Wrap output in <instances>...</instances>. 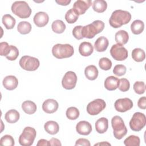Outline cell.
I'll use <instances>...</instances> for the list:
<instances>
[{
    "mask_svg": "<svg viewBox=\"0 0 146 146\" xmlns=\"http://www.w3.org/2000/svg\"><path fill=\"white\" fill-rule=\"evenodd\" d=\"M131 19V14L129 11L116 10L112 12L109 19V23L111 27L117 29L127 24Z\"/></svg>",
    "mask_w": 146,
    "mask_h": 146,
    "instance_id": "obj_1",
    "label": "cell"
},
{
    "mask_svg": "<svg viewBox=\"0 0 146 146\" xmlns=\"http://www.w3.org/2000/svg\"><path fill=\"white\" fill-rule=\"evenodd\" d=\"M104 28V23L100 20H96L91 24L83 26L82 35L83 38L91 39L101 33Z\"/></svg>",
    "mask_w": 146,
    "mask_h": 146,
    "instance_id": "obj_2",
    "label": "cell"
},
{
    "mask_svg": "<svg viewBox=\"0 0 146 146\" xmlns=\"http://www.w3.org/2000/svg\"><path fill=\"white\" fill-rule=\"evenodd\" d=\"M74 53V47L70 44H56L52 48V54L57 59L70 58Z\"/></svg>",
    "mask_w": 146,
    "mask_h": 146,
    "instance_id": "obj_3",
    "label": "cell"
},
{
    "mask_svg": "<svg viewBox=\"0 0 146 146\" xmlns=\"http://www.w3.org/2000/svg\"><path fill=\"white\" fill-rule=\"evenodd\" d=\"M12 12L22 19L29 18L31 14V9L25 1H15L11 7Z\"/></svg>",
    "mask_w": 146,
    "mask_h": 146,
    "instance_id": "obj_4",
    "label": "cell"
},
{
    "mask_svg": "<svg viewBox=\"0 0 146 146\" xmlns=\"http://www.w3.org/2000/svg\"><path fill=\"white\" fill-rule=\"evenodd\" d=\"M111 125L114 137L117 139H121L127 133V129L122 118L119 116H115L111 119Z\"/></svg>",
    "mask_w": 146,
    "mask_h": 146,
    "instance_id": "obj_5",
    "label": "cell"
},
{
    "mask_svg": "<svg viewBox=\"0 0 146 146\" xmlns=\"http://www.w3.org/2000/svg\"><path fill=\"white\" fill-rule=\"evenodd\" d=\"M36 135V130L31 127H25L19 137V143L23 146L31 145Z\"/></svg>",
    "mask_w": 146,
    "mask_h": 146,
    "instance_id": "obj_6",
    "label": "cell"
},
{
    "mask_svg": "<svg viewBox=\"0 0 146 146\" xmlns=\"http://www.w3.org/2000/svg\"><path fill=\"white\" fill-rule=\"evenodd\" d=\"M19 65L22 68L28 71H34L38 68L40 65L39 60L34 57L25 55L19 60Z\"/></svg>",
    "mask_w": 146,
    "mask_h": 146,
    "instance_id": "obj_7",
    "label": "cell"
},
{
    "mask_svg": "<svg viewBox=\"0 0 146 146\" xmlns=\"http://www.w3.org/2000/svg\"><path fill=\"white\" fill-rule=\"evenodd\" d=\"M146 124V117L144 113L139 112H135L130 121L129 127L131 129L136 132L141 131Z\"/></svg>",
    "mask_w": 146,
    "mask_h": 146,
    "instance_id": "obj_8",
    "label": "cell"
},
{
    "mask_svg": "<svg viewBox=\"0 0 146 146\" xmlns=\"http://www.w3.org/2000/svg\"><path fill=\"white\" fill-rule=\"evenodd\" d=\"M110 54L115 60L118 61L124 60L128 56L127 50L124 46L119 44L112 45L110 50Z\"/></svg>",
    "mask_w": 146,
    "mask_h": 146,
    "instance_id": "obj_9",
    "label": "cell"
},
{
    "mask_svg": "<svg viewBox=\"0 0 146 146\" xmlns=\"http://www.w3.org/2000/svg\"><path fill=\"white\" fill-rule=\"evenodd\" d=\"M106 106L105 101L101 99H96L90 102L87 106V112L90 115H96L102 112Z\"/></svg>",
    "mask_w": 146,
    "mask_h": 146,
    "instance_id": "obj_10",
    "label": "cell"
},
{
    "mask_svg": "<svg viewBox=\"0 0 146 146\" xmlns=\"http://www.w3.org/2000/svg\"><path fill=\"white\" fill-rule=\"evenodd\" d=\"M77 82V76L76 74L71 71H67L63 77L62 84L66 90L73 89Z\"/></svg>",
    "mask_w": 146,
    "mask_h": 146,
    "instance_id": "obj_11",
    "label": "cell"
},
{
    "mask_svg": "<svg viewBox=\"0 0 146 146\" xmlns=\"http://www.w3.org/2000/svg\"><path fill=\"white\" fill-rule=\"evenodd\" d=\"M114 106L117 111L125 112L132 108L133 102L128 98L119 99L115 102Z\"/></svg>",
    "mask_w": 146,
    "mask_h": 146,
    "instance_id": "obj_12",
    "label": "cell"
},
{
    "mask_svg": "<svg viewBox=\"0 0 146 146\" xmlns=\"http://www.w3.org/2000/svg\"><path fill=\"white\" fill-rule=\"evenodd\" d=\"M91 5L92 1L90 0H78L74 2L73 9L79 15H82L86 13Z\"/></svg>",
    "mask_w": 146,
    "mask_h": 146,
    "instance_id": "obj_13",
    "label": "cell"
},
{
    "mask_svg": "<svg viewBox=\"0 0 146 146\" xmlns=\"http://www.w3.org/2000/svg\"><path fill=\"white\" fill-rule=\"evenodd\" d=\"M34 23L35 25L39 27H42L45 26L48 22L49 17L48 14L43 11H39L35 14L34 17Z\"/></svg>",
    "mask_w": 146,
    "mask_h": 146,
    "instance_id": "obj_14",
    "label": "cell"
},
{
    "mask_svg": "<svg viewBox=\"0 0 146 146\" xmlns=\"http://www.w3.org/2000/svg\"><path fill=\"white\" fill-rule=\"evenodd\" d=\"M58 107L59 104L56 100L52 99H48L43 103L42 110L47 113H52L57 111Z\"/></svg>",
    "mask_w": 146,
    "mask_h": 146,
    "instance_id": "obj_15",
    "label": "cell"
},
{
    "mask_svg": "<svg viewBox=\"0 0 146 146\" xmlns=\"http://www.w3.org/2000/svg\"><path fill=\"white\" fill-rule=\"evenodd\" d=\"M76 131L80 135H88L92 131V125L87 121H80L76 125Z\"/></svg>",
    "mask_w": 146,
    "mask_h": 146,
    "instance_id": "obj_16",
    "label": "cell"
},
{
    "mask_svg": "<svg viewBox=\"0 0 146 146\" xmlns=\"http://www.w3.org/2000/svg\"><path fill=\"white\" fill-rule=\"evenodd\" d=\"M2 84L3 87L8 90L11 91L15 89L18 84L17 78L14 75H8L4 78Z\"/></svg>",
    "mask_w": 146,
    "mask_h": 146,
    "instance_id": "obj_17",
    "label": "cell"
},
{
    "mask_svg": "<svg viewBox=\"0 0 146 146\" xmlns=\"http://www.w3.org/2000/svg\"><path fill=\"white\" fill-rule=\"evenodd\" d=\"M109 44L108 39L103 36L99 37L94 43V48L98 52L105 51Z\"/></svg>",
    "mask_w": 146,
    "mask_h": 146,
    "instance_id": "obj_18",
    "label": "cell"
},
{
    "mask_svg": "<svg viewBox=\"0 0 146 146\" xmlns=\"http://www.w3.org/2000/svg\"><path fill=\"white\" fill-rule=\"evenodd\" d=\"M94 47L92 44L88 42H83L79 46V52L83 56H88L92 54Z\"/></svg>",
    "mask_w": 146,
    "mask_h": 146,
    "instance_id": "obj_19",
    "label": "cell"
},
{
    "mask_svg": "<svg viewBox=\"0 0 146 146\" xmlns=\"http://www.w3.org/2000/svg\"><path fill=\"white\" fill-rule=\"evenodd\" d=\"M119 79L113 76L107 77L104 81V87L108 91H113L117 88Z\"/></svg>",
    "mask_w": 146,
    "mask_h": 146,
    "instance_id": "obj_20",
    "label": "cell"
},
{
    "mask_svg": "<svg viewBox=\"0 0 146 146\" xmlns=\"http://www.w3.org/2000/svg\"><path fill=\"white\" fill-rule=\"evenodd\" d=\"M108 128V120L106 117H100L95 123V129L99 133H105Z\"/></svg>",
    "mask_w": 146,
    "mask_h": 146,
    "instance_id": "obj_21",
    "label": "cell"
},
{
    "mask_svg": "<svg viewBox=\"0 0 146 146\" xmlns=\"http://www.w3.org/2000/svg\"><path fill=\"white\" fill-rule=\"evenodd\" d=\"M98 70L94 65H89L87 66L84 70L86 77L90 80H95L98 78Z\"/></svg>",
    "mask_w": 146,
    "mask_h": 146,
    "instance_id": "obj_22",
    "label": "cell"
},
{
    "mask_svg": "<svg viewBox=\"0 0 146 146\" xmlns=\"http://www.w3.org/2000/svg\"><path fill=\"white\" fill-rule=\"evenodd\" d=\"M44 128L46 132L50 135L56 134L59 130V124L55 121L50 120L44 125Z\"/></svg>",
    "mask_w": 146,
    "mask_h": 146,
    "instance_id": "obj_23",
    "label": "cell"
},
{
    "mask_svg": "<svg viewBox=\"0 0 146 146\" xmlns=\"http://www.w3.org/2000/svg\"><path fill=\"white\" fill-rule=\"evenodd\" d=\"M115 39L117 44L124 45L126 44L129 39V35L128 33L123 30L118 31L115 35Z\"/></svg>",
    "mask_w": 146,
    "mask_h": 146,
    "instance_id": "obj_24",
    "label": "cell"
},
{
    "mask_svg": "<svg viewBox=\"0 0 146 146\" xmlns=\"http://www.w3.org/2000/svg\"><path fill=\"white\" fill-rule=\"evenodd\" d=\"M22 108L26 113L32 115L36 112L37 107L34 102L30 100H26L22 103Z\"/></svg>",
    "mask_w": 146,
    "mask_h": 146,
    "instance_id": "obj_25",
    "label": "cell"
},
{
    "mask_svg": "<svg viewBox=\"0 0 146 146\" xmlns=\"http://www.w3.org/2000/svg\"><path fill=\"white\" fill-rule=\"evenodd\" d=\"M19 113L15 110H10L8 111L5 115V119L9 123H15L19 119Z\"/></svg>",
    "mask_w": 146,
    "mask_h": 146,
    "instance_id": "obj_26",
    "label": "cell"
},
{
    "mask_svg": "<svg viewBox=\"0 0 146 146\" xmlns=\"http://www.w3.org/2000/svg\"><path fill=\"white\" fill-rule=\"evenodd\" d=\"M144 29V22L139 19L135 20L131 25V30L133 34L138 35L141 34Z\"/></svg>",
    "mask_w": 146,
    "mask_h": 146,
    "instance_id": "obj_27",
    "label": "cell"
},
{
    "mask_svg": "<svg viewBox=\"0 0 146 146\" xmlns=\"http://www.w3.org/2000/svg\"><path fill=\"white\" fill-rule=\"evenodd\" d=\"M2 22L6 29H13L16 23V21L14 17L10 14H5L2 18Z\"/></svg>",
    "mask_w": 146,
    "mask_h": 146,
    "instance_id": "obj_28",
    "label": "cell"
},
{
    "mask_svg": "<svg viewBox=\"0 0 146 146\" xmlns=\"http://www.w3.org/2000/svg\"><path fill=\"white\" fill-rule=\"evenodd\" d=\"M107 7V2L103 0H95L92 3L93 10L99 13L105 11Z\"/></svg>",
    "mask_w": 146,
    "mask_h": 146,
    "instance_id": "obj_29",
    "label": "cell"
},
{
    "mask_svg": "<svg viewBox=\"0 0 146 146\" xmlns=\"http://www.w3.org/2000/svg\"><path fill=\"white\" fill-rule=\"evenodd\" d=\"M132 58L135 61L137 62H141L145 59V53L143 49L136 48L132 50Z\"/></svg>",
    "mask_w": 146,
    "mask_h": 146,
    "instance_id": "obj_30",
    "label": "cell"
},
{
    "mask_svg": "<svg viewBox=\"0 0 146 146\" xmlns=\"http://www.w3.org/2000/svg\"><path fill=\"white\" fill-rule=\"evenodd\" d=\"M66 25L62 20H55L51 25L52 31L57 34H62L66 29Z\"/></svg>",
    "mask_w": 146,
    "mask_h": 146,
    "instance_id": "obj_31",
    "label": "cell"
},
{
    "mask_svg": "<svg viewBox=\"0 0 146 146\" xmlns=\"http://www.w3.org/2000/svg\"><path fill=\"white\" fill-rule=\"evenodd\" d=\"M17 30L21 34H27L31 30V25L27 21L20 22L18 25Z\"/></svg>",
    "mask_w": 146,
    "mask_h": 146,
    "instance_id": "obj_32",
    "label": "cell"
},
{
    "mask_svg": "<svg viewBox=\"0 0 146 146\" xmlns=\"http://www.w3.org/2000/svg\"><path fill=\"white\" fill-rule=\"evenodd\" d=\"M79 14L76 13V11L72 8L68 10L66 14H65V19L66 21L70 24L74 23L78 19Z\"/></svg>",
    "mask_w": 146,
    "mask_h": 146,
    "instance_id": "obj_33",
    "label": "cell"
},
{
    "mask_svg": "<svg viewBox=\"0 0 146 146\" xmlns=\"http://www.w3.org/2000/svg\"><path fill=\"white\" fill-rule=\"evenodd\" d=\"M140 138L135 135H130L124 141V144L126 146H139Z\"/></svg>",
    "mask_w": 146,
    "mask_h": 146,
    "instance_id": "obj_34",
    "label": "cell"
},
{
    "mask_svg": "<svg viewBox=\"0 0 146 146\" xmlns=\"http://www.w3.org/2000/svg\"><path fill=\"white\" fill-rule=\"evenodd\" d=\"M79 111L75 107H71L67 108L66 115L67 117L70 120H75L79 116Z\"/></svg>",
    "mask_w": 146,
    "mask_h": 146,
    "instance_id": "obj_35",
    "label": "cell"
},
{
    "mask_svg": "<svg viewBox=\"0 0 146 146\" xmlns=\"http://www.w3.org/2000/svg\"><path fill=\"white\" fill-rule=\"evenodd\" d=\"M19 55V50L17 47L10 45L9 51L7 55L5 56L9 60H15Z\"/></svg>",
    "mask_w": 146,
    "mask_h": 146,
    "instance_id": "obj_36",
    "label": "cell"
},
{
    "mask_svg": "<svg viewBox=\"0 0 146 146\" xmlns=\"http://www.w3.org/2000/svg\"><path fill=\"white\" fill-rule=\"evenodd\" d=\"M99 66L102 70L107 71L111 68L112 62L107 58H102L99 61Z\"/></svg>",
    "mask_w": 146,
    "mask_h": 146,
    "instance_id": "obj_37",
    "label": "cell"
},
{
    "mask_svg": "<svg viewBox=\"0 0 146 146\" xmlns=\"http://www.w3.org/2000/svg\"><path fill=\"white\" fill-rule=\"evenodd\" d=\"M0 143L2 145L13 146L14 145L15 142L14 138L11 135H5L1 138Z\"/></svg>",
    "mask_w": 146,
    "mask_h": 146,
    "instance_id": "obj_38",
    "label": "cell"
},
{
    "mask_svg": "<svg viewBox=\"0 0 146 146\" xmlns=\"http://www.w3.org/2000/svg\"><path fill=\"white\" fill-rule=\"evenodd\" d=\"M133 88L135 93L139 95L143 94L145 91V85L143 82H136L133 86Z\"/></svg>",
    "mask_w": 146,
    "mask_h": 146,
    "instance_id": "obj_39",
    "label": "cell"
},
{
    "mask_svg": "<svg viewBox=\"0 0 146 146\" xmlns=\"http://www.w3.org/2000/svg\"><path fill=\"white\" fill-rule=\"evenodd\" d=\"M130 83L129 80L126 78H121L119 81L118 87L119 90L122 92H126L129 90Z\"/></svg>",
    "mask_w": 146,
    "mask_h": 146,
    "instance_id": "obj_40",
    "label": "cell"
},
{
    "mask_svg": "<svg viewBox=\"0 0 146 146\" xmlns=\"http://www.w3.org/2000/svg\"><path fill=\"white\" fill-rule=\"evenodd\" d=\"M126 71V67L123 64H117L114 67L113 69V74L117 76L124 75L125 74Z\"/></svg>",
    "mask_w": 146,
    "mask_h": 146,
    "instance_id": "obj_41",
    "label": "cell"
},
{
    "mask_svg": "<svg viewBox=\"0 0 146 146\" xmlns=\"http://www.w3.org/2000/svg\"><path fill=\"white\" fill-rule=\"evenodd\" d=\"M82 27L83 26L80 25L76 26L72 30V35L78 40H80L83 38L82 35Z\"/></svg>",
    "mask_w": 146,
    "mask_h": 146,
    "instance_id": "obj_42",
    "label": "cell"
},
{
    "mask_svg": "<svg viewBox=\"0 0 146 146\" xmlns=\"http://www.w3.org/2000/svg\"><path fill=\"white\" fill-rule=\"evenodd\" d=\"M10 45L6 42H2L0 43V54L1 56H6L9 51Z\"/></svg>",
    "mask_w": 146,
    "mask_h": 146,
    "instance_id": "obj_43",
    "label": "cell"
},
{
    "mask_svg": "<svg viewBox=\"0 0 146 146\" xmlns=\"http://www.w3.org/2000/svg\"><path fill=\"white\" fill-rule=\"evenodd\" d=\"M75 145H84V146H90V143L89 140L84 138H80L76 141Z\"/></svg>",
    "mask_w": 146,
    "mask_h": 146,
    "instance_id": "obj_44",
    "label": "cell"
},
{
    "mask_svg": "<svg viewBox=\"0 0 146 146\" xmlns=\"http://www.w3.org/2000/svg\"><path fill=\"white\" fill-rule=\"evenodd\" d=\"M138 107L143 110H145L146 108V97L143 96L140 98L137 102Z\"/></svg>",
    "mask_w": 146,
    "mask_h": 146,
    "instance_id": "obj_45",
    "label": "cell"
},
{
    "mask_svg": "<svg viewBox=\"0 0 146 146\" xmlns=\"http://www.w3.org/2000/svg\"><path fill=\"white\" fill-rule=\"evenodd\" d=\"M48 142H49V145H59V146L62 145V144L60 140L56 138L52 137L48 141Z\"/></svg>",
    "mask_w": 146,
    "mask_h": 146,
    "instance_id": "obj_46",
    "label": "cell"
},
{
    "mask_svg": "<svg viewBox=\"0 0 146 146\" xmlns=\"http://www.w3.org/2000/svg\"><path fill=\"white\" fill-rule=\"evenodd\" d=\"M36 145L38 146H39V145H40V146H42V145L48 146V145H49V142H48V141H47V140H46L45 139H40L38 141V142L36 144Z\"/></svg>",
    "mask_w": 146,
    "mask_h": 146,
    "instance_id": "obj_47",
    "label": "cell"
},
{
    "mask_svg": "<svg viewBox=\"0 0 146 146\" xmlns=\"http://www.w3.org/2000/svg\"><path fill=\"white\" fill-rule=\"evenodd\" d=\"M56 3L58 4L62 5V6H67L68 5L70 2V0H59V1H55Z\"/></svg>",
    "mask_w": 146,
    "mask_h": 146,
    "instance_id": "obj_48",
    "label": "cell"
},
{
    "mask_svg": "<svg viewBox=\"0 0 146 146\" xmlns=\"http://www.w3.org/2000/svg\"><path fill=\"white\" fill-rule=\"evenodd\" d=\"M111 145V144H110L109 143H107V142H105V141H103V142H102V143H98L97 144H95L94 145Z\"/></svg>",
    "mask_w": 146,
    "mask_h": 146,
    "instance_id": "obj_49",
    "label": "cell"
}]
</instances>
